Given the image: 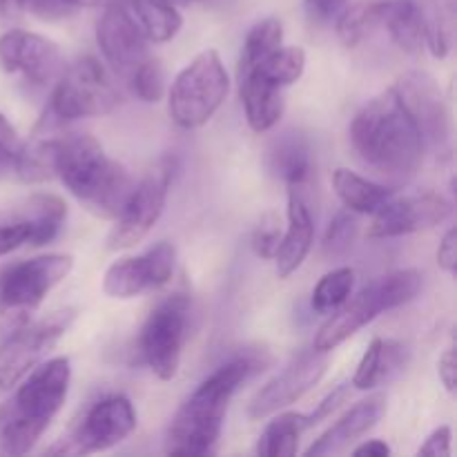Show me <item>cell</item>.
I'll list each match as a JSON object with an SVG mask.
<instances>
[{
	"mask_svg": "<svg viewBox=\"0 0 457 457\" xmlns=\"http://www.w3.org/2000/svg\"><path fill=\"white\" fill-rule=\"evenodd\" d=\"M351 143L369 168L395 181L415 177L427 150L418 125L393 87L357 112L351 123Z\"/></svg>",
	"mask_w": 457,
	"mask_h": 457,
	"instance_id": "cell-1",
	"label": "cell"
},
{
	"mask_svg": "<svg viewBox=\"0 0 457 457\" xmlns=\"http://www.w3.org/2000/svg\"><path fill=\"white\" fill-rule=\"evenodd\" d=\"M259 361L241 355L219 366L208 379L196 386L172 418L165 437V453L170 455H210L221 437L228 406L241 384L248 382Z\"/></svg>",
	"mask_w": 457,
	"mask_h": 457,
	"instance_id": "cell-2",
	"label": "cell"
},
{
	"mask_svg": "<svg viewBox=\"0 0 457 457\" xmlns=\"http://www.w3.org/2000/svg\"><path fill=\"white\" fill-rule=\"evenodd\" d=\"M67 357L40 361L29 378L0 406V457L27 455L45 436L70 391Z\"/></svg>",
	"mask_w": 457,
	"mask_h": 457,
	"instance_id": "cell-3",
	"label": "cell"
},
{
	"mask_svg": "<svg viewBox=\"0 0 457 457\" xmlns=\"http://www.w3.org/2000/svg\"><path fill=\"white\" fill-rule=\"evenodd\" d=\"M56 177L71 196L101 219L119 217L134 187L128 170L112 161L89 134L58 138Z\"/></svg>",
	"mask_w": 457,
	"mask_h": 457,
	"instance_id": "cell-4",
	"label": "cell"
},
{
	"mask_svg": "<svg viewBox=\"0 0 457 457\" xmlns=\"http://www.w3.org/2000/svg\"><path fill=\"white\" fill-rule=\"evenodd\" d=\"M420 290H422V275L418 270H397L379 277L373 284L361 288L355 297H348L337 311H333V315L317 330L312 348L321 353L335 351L339 344L360 333L384 311H393L413 302Z\"/></svg>",
	"mask_w": 457,
	"mask_h": 457,
	"instance_id": "cell-5",
	"label": "cell"
},
{
	"mask_svg": "<svg viewBox=\"0 0 457 457\" xmlns=\"http://www.w3.org/2000/svg\"><path fill=\"white\" fill-rule=\"evenodd\" d=\"M74 268L70 254H43L21 262L0 277V339L31 321L49 293Z\"/></svg>",
	"mask_w": 457,
	"mask_h": 457,
	"instance_id": "cell-6",
	"label": "cell"
},
{
	"mask_svg": "<svg viewBox=\"0 0 457 457\" xmlns=\"http://www.w3.org/2000/svg\"><path fill=\"white\" fill-rule=\"evenodd\" d=\"M230 89L226 65L214 49L196 54L174 79L168 96V110L183 129H196L208 123L223 105Z\"/></svg>",
	"mask_w": 457,
	"mask_h": 457,
	"instance_id": "cell-7",
	"label": "cell"
},
{
	"mask_svg": "<svg viewBox=\"0 0 457 457\" xmlns=\"http://www.w3.org/2000/svg\"><path fill=\"white\" fill-rule=\"evenodd\" d=\"M119 103L120 94L105 67L94 56H83L58 79L45 116L62 125L67 120L105 116L114 112Z\"/></svg>",
	"mask_w": 457,
	"mask_h": 457,
	"instance_id": "cell-8",
	"label": "cell"
},
{
	"mask_svg": "<svg viewBox=\"0 0 457 457\" xmlns=\"http://www.w3.org/2000/svg\"><path fill=\"white\" fill-rule=\"evenodd\" d=\"M190 295H168L152 308L138 335V353L143 361L163 382H170L179 373L190 326Z\"/></svg>",
	"mask_w": 457,
	"mask_h": 457,
	"instance_id": "cell-9",
	"label": "cell"
},
{
	"mask_svg": "<svg viewBox=\"0 0 457 457\" xmlns=\"http://www.w3.org/2000/svg\"><path fill=\"white\" fill-rule=\"evenodd\" d=\"M174 172H177V161L172 156H163L143 174L141 181L134 183L123 210L114 219L116 223L107 237V248L128 250L150 235L165 210Z\"/></svg>",
	"mask_w": 457,
	"mask_h": 457,
	"instance_id": "cell-10",
	"label": "cell"
},
{
	"mask_svg": "<svg viewBox=\"0 0 457 457\" xmlns=\"http://www.w3.org/2000/svg\"><path fill=\"white\" fill-rule=\"evenodd\" d=\"M74 308H61L38 321H27L16 333L7 335L0 342V388L9 391L16 386L43 355L56 346L58 339L70 330L74 321Z\"/></svg>",
	"mask_w": 457,
	"mask_h": 457,
	"instance_id": "cell-11",
	"label": "cell"
},
{
	"mask_svg": "<svg viewBox=\"0 0 457 457\" xmlns=\"http://www.w3.org/2000/svg\"><path fill=\"white\" fill-rule=\"evenodd\" d=\"M137 428V411L125 395H112L96 402L79 427L49 449L52 455H87L120 445Z\"/></svg>",
	"mask_w": 457,
	"mask_h": 457,
	"instance_id": "cell-12",
	"label": "cell"
},
{
	"mask_svg": "<svg viewBox=\"0 0 457 457\" xmlns=\"http://www.w3.org/2000/svg\"><path fill=\"white\" fill-rule=\"evenodd\" d=\"M326 369H328V353L315 351V348L299 353L279 375L259 388L257 395L248 404V418L259 422L293 406L320 384Z\"/></svg>",
	"mask_w": 457,
	"mask_h": 457,
	"instance_id": "cell-13",
	"label": "cell"
},
{
	"mask_svg": "<svg viewBox=\"0 0 457 457\" xmlns=\"http://www.w3.org/2000/svg\"><path fill=\"white\" fill-rule=\"evenodd\" d=\"M453 212V205L445 195L422 192L413 196L388 199L373 212L369 226V239H393V237L411 235V232L431 230L440 226Z\"/></svg>",
	"mask_w": 457,
	"mask_h": 457,
	"instance_id": "cell-14",
	"label": "cell"
},
{
	"mask_svg": "<svg viewBox=\"0 0 457 457\" xmlns=\"http://www.w3.org/2000/svg\"><path fill=\"white\" fill-rule=\"evenodd\" d=\"M177 250L170 241H159L141 257H125L112 263L103 277V293L114 299H132L172 279Z\"/></svg>",
	"mask_w": 457,
	"mask_h": 457,
	"instance_id": "cell-15",
	"label": "cell"
},
{
	"mask_svg": "<svg viewBox=\"0 0 457 457\" xmlns=\"http://www.w3.org/2000/svg\"><path fill=\"white\" fill-rule=\"evenodd\" d=\"M395 94L422 134L424 147H442L449 143L451 120L445 94L427 71H409L397 80Z\"/></svg>",
	"mask_w": 457,
	"mask_h": 457,
	"instance_id": "cell-16",
	"label": "cell"
},
{
	"mask_svg": "<svg viewBox=\"0 0 457 457\" xmlns=\"http://www.w3.org/2000/svg\"><path fill=\"white\" fill-rule=\"evenodd\" d=\"M96 43L112 70L129 76L147 56V38L138 29L125 0H112L105 4L96 22Z\"/></svg>",
	"mask_w": 457,
	"mask_h": 457,
	"instance_id": "cell-17",
	"label": "cell"
},
{
	"mask_svg": "<svg viewBox=\"0 0 457 457\" xmlns=\"http://www.w3.org/2000/svg\"><path fill=\"white\" fill-rule=\"evenodd\" d=\"M0 67L9 74H22L34 85H47L61 74L62 56L58 45L45 36L12 29L0 36Z\"/></svg>",
	"mask_w": 457,
	"mask_h": 457,
	"instance_id": "cell-18",
	"label": "cell"
},
{
	"mask_svg": "<svg viewBox=\"0 0 457 457\" xmlns=\"http://www.w3.org/2000/svg\"><path fill=\"white\" fill-rule=\"evenodd\" d=\"M67 217V205L56 195H36L27 204V212L12 221L0 223V257L22 245L52 244Z\"/></svg>",
	"mask_w": 457,
	"mask_h": 457,
	"instance_id": "cell-19",
	"label": "cell"
},
{
	"mask_svg": "<svg viewBox=\"0 0 457 457\" xmlns=\"http://www.w3.org/2000/svg\"><path fill=\"white\" fill-rule=\"evenodd\" d=\"M386 413V397L382 393H375V395L366 397V400L357 402L351 411L342 415L324 436H320V440H315L311 445V449L306 451L308 457H324V455H335L346 451L348 446L355 445L360 437H364L366 433L373 431L378 427L379 420Z\"/></svg>",
	"mask_w": 457,
	"mask_h": 457,
	"instance_id": "cell-20",
	"label": "cell"
},
{
	"mask_svg": "<svg viewBox=\"0 0 457 457\" xmlns=\"http://www.w3.org/2000/svg\"><path fill=\"white\" fill-rule=\"evenodd\" d=\"M237 83H239V98L250 128L259 134L275 128L284 114V89L272 85L254 67L248 65H239Z\"/></svg>",
	"mask_w": 457,
	"mask_h": 457,
	"instance_id": "cell-21",
	"label": "cell"
},
{
	"mask_svg": "<svg viewBox=\"0 0 457 457\" xmlns=\"http://www.w3.org/2000/svg\"><path fill=\"white\" fill-rule=\"evenodd\" d=\"M312 239H315V223H312L311 210L297 195V190H293L288 196V230L281 235L275 254L279 279H288L293 272L302 268L312 248Z\"/></svg>",
	"mask_w": 457,
	"mask_h": 457,
	"instance_id": "cell-22",
	"label": "cell"
},
{
	"mask_svg": "<svg viewBox=\"0 0 457 457\" xmlns=\"http://www.w3.org/2000/svg\"><path fill=\"white\" fill-rule=\"evenodd\" d=\"M266 161L268 170L277 179H281L293 190H297L299 186H303L308 181L312 170L308 138L302 132H297V129H288V132L279 134L270 143V147H268Z\"/></svg>",
	"mask_w": 457,
	"mask_h": 457,
	"instance_id": "cell-23",
	"label": "cell"
},
{
	"mask_svg": "<svg viewBox=\"0 0 457 457\" xmlns=\"http://www.w3.org/2000/svg\"><path fill=\"white\" fill-rule=\"evenodd\" d=\"M406 361H409V351L404 344L395 342V339H373L353 375L351 386H355L357 391H370V388L382 386L384 382L393 379L404 369Z\"/></svg>",
	"mask_w": 457,
	"mask_h": 457,
	"instance_id": "cell-24",
	"label": "cell"
},
{
	"mask_svg": "<svg viewBox=\"0 0 457 457\" xmlns=\"http://www.w3.org/2000/svg\"><path fill=\"white\" fill-rule=\"evenodd\" d=\"M418 16L424 45L436 58H446L455 43L457 0H409Z\"/></svg>",
	"mask_w": 457,
	"mask_h": 457,
	"instance_id": "cell-25",
	"label": "cell"
},
{
	"mask_svg": "<svg viewBox=\"0 0 457 457\" xmlns=\"http://www.w3.org/2000/svg\"><path fill=\"white\" fill-rule=\"evenodd\" d=\"M333 190L344 204V208L355 214H373L382 204L393 196V190L382 183L369 181L346 168L333 172Z\"/></svg>",
	"mask_w": 457,
	"mask_h": 457,
	"instance_id": "cell-26",
	"label": "cell"
},
{
	"mask_svg": "<svg viewBox=\"0 0 457 457\" xmlns=\"http://www.w3.org/2000/svg\"><path fill=\"white\" fill-rule=\"evenodd\" d=\"M147 43H168L183 25L172 0H125Z\"/></svg>",
	"mask_w": 457,
	"mask_h": 457,
	"instance_id": "cell-27",
	"label": "cell"
},
{
	"mask_svg": "<svg viewBox=\"0 0 457 457\" xmlns=\"http://www.w3.org/2000/svg\"><path fill=\"white\" fill-rule=\"evenodd\" d=\"M277 415V413H275ZM311 428L308 415L281 413L266 424L257 442V453L262 457H293L299 449V440Z\"/></svg>",
	"mask_w": 457,
	"mask_h": 457,
	"instance_id": "cell-28",
	"label": "cell"
},
{
	"mask_svg": "<svg viewBox=\"0 0 457 457\" xmlns=\"http://www.w3.org/2000/svg\"><path fill=\"white\" fill-rule=\"evenodd\" d=\"M382 27L402 52L418 54L422 49V29L409 0H384Z\"/></svg>",
	"mask_w": 457,
	"mask_h": 457,
	"instance_id": "cell-29",
	"label": "cell"
},
{
	"mask_svg": "<svg viewBox=\"0 0 457 457\" xmlns=\"http://www.w3.org/2000/svg\"><path fill=\"white\" fill-rule=\"evenodd\" d=\"M239 65L254 67L263 79L284 89L297 83L303 76V70H306V52L302 47H297V45H290V47L281 45V47H277L275 52H270L259 62H239Z\"/></svg>",
	"mask_w": 457,
	"mask_h": 457,
	"instance_id": "cell-30",
	"label": "cell"
},
{
	"mask_svg": "<svg viewBox=\"0 0 457 457\" xmlns=\"http://www.w3.org/2000/svg\"><path fill=\"white\" fill-rule=\"evenodd\" d=\"M384 0H361V3L351 4L337 18V36L344 47L353 49L375 29L382 27Z\"/></svg>",
	"mask_w": 457,
	"mask_h": 457,
	"instance_id": "cell-31",
	"label": "cell"
},
{
	"mask_svg": "<svg viewBox=\"0 0 457 457\" xmlns=\"http://www.w3.org/2000/svg\"><path fill=\"white\" fill-rule=\"evenodd\" d=\"M353 286H355V270L353 268L342 266L326 272L312 290V308L321 315H330L351 297Z\"/></svg>",
	"mask_w": 457,
	"mask_h": 457,
	"instance_id": "cell-32",
	"label": "cell"
},
{
	"mask_svg": "<svg viewBox=\"0 0 457 457\" xmlns=\"http://www.w3.org/2000/svg\"><path fill=\"white\" fill-rule=\"evenodd\" d=\"M281 45H284V25H281V21L272 16L263 18L257 25H253V29L245 36L239 62H259Z\"/></svg>",
	"mask_w": 457,
	"mask_h": 457,
	"instance_id": "cell-33",
	"label": "cell"
},
{
	"mask_svg": "<svg viewBox=\"0 0 457 457\" xmlns=\"http://www.w3.org/2000/svg\"><path fill=\"white\" fill-rule=\"evenodd\" d=\"M132 92L145 103H159L165 94V71L159 58L147 56L132 74L128 76Z\"/></svg>",
	"mask_w": 457,
	"mask_h": 457,
	"instance_id": "cell-34",
	"label": "cell"
},
{
	"mask_svg": "<svg viewBox=\"0 0 457 457\" xmlns=\"http://www.w3.org/2000/svg\"><path fill=\"white\" fill-rule=\"evenodd\" d=\"M357 235V219L351 210H342L333 217L328 230L324 237V254L326 257H342L351 250Z\"/></svg>",
	"mask_w": 457,
	"mask_h": 457,
	"instance_id": "cell-35",
	"label": "cell"
},
{
	"mask_svg": "<svg viewBox=\"0 0 457 457\" xmlns=\"http://www.w3.org/2000/svg\"><path fill=\"white\" fill-rule=\"evenodd\" d=\"M281 241V221L275 210H268L259 219V226L253 232V253L259 259H275Z\"/></svg>",
	"mask_w": 457,
	"mask_h": 457,
	"instance_id": "cell-36",
	"label": "cell"
},
{
	"mask_svg": "<svg viewBox=\"0 0 457 457\" xmlns=\"http://www.w3.org/2000/svg\"><path fill=\"white\" fill-rule=\"evenodd\" d=\"M16 3L18 9H25L27 13L40 21H61L71 13V9L62 0H16Z\"/></svg>",
	"mask_w": 457,
	"mask_h": 457,
	"instance_id": "cell-37",
	"label": "cell"
},
{
	"mask_svg": "<svg viewBox=\"0 0 457 457\" xmlns=\"http://www.w3.org/2000/svg\"><path fill=\"white\" fill-rule=\"evenodd\" d=\"M346 7L348 0H303V9H306L308 18L312 22H320V25L337 21Z\"/></svg>",
	"mask_w": 457,
	"mask_h": 457,
	"instance_id": "cell-38",
	"label": "cell"
},
{
	"mask_svg": "<svg viewBox=\"0 0 457 457\" xmlns=\"http://www.w3.org/2000/svg\"><path fill=\"white\" fill-rule=\"evenodd\" d=\"M21 137L13 129V125L4 119V114H0V165H12L13 168V159L21 152Z\"/></svg>",
	"mask_w": 457,
	"mask_h": 457,
	"instance_id": "cell-39",
	"label": "cell"
},
{
	"mask_svg": "<svg viewBox=\"0 0 457 457\" xmlns=\"http://www.w3.org/2000/svg\"><path fill=\"white\" fill-rule=\"evenodd\" d=\"M348 395H351V384H342V386L335 388V391L328 393V395L324 397V402L317 406L315 413L308 415V424H311V427H315V424H320L321 420L330 418V415H333L335 411H337L339 406L348 400Z\"/></svg>",
	"mask_w": 457,
	"mask_h": 457,
	"instance_id": "cell-40",
	"label": "cell"
},
{
	"mask_svg": "<svg viewBox=\"0 0 457 457\" xmlns=\"http://www.w3.org/2000/svg\"><path fill=\"white\" fill-rule=\"evenodd\" d=\"M418 455L424 457H449L451 455V427H440L427 437L418 449Z\"/></svg>",
	"mask_w": 457,
	"mask_h": 457,
	"instance_id": "cell-41",
	"label": "cell"
},
{
	"mask_svg": "<svg viewBox=\"0 0 457 457\" xmlns=\"http://www.w3.org/2000/svg\"><path fill=\"white\" fill-rule=\"evenodd\" d=\"M437 266L449 275H455L457 270V230L451 228L442 239L440 248H437Z\"/></svg>",
	"mask_w": 457,
	"mask_h": 457,
	"instance_id": "cell-42",
	"label": "cell"
},
{
	"mask_svg": "<svg viewBox=\"0 0 457 457\" xmlns=\"http://www.w3.org/2000/svg\"><path fill=\"white\" fill-rule=\"evenodd\" d=\"M437 375H440V382L445 384L446 391L453 395L455 382H457V361H455L453 348L445 351V355L440 357V361H437Z\"/></svg>",
	"mask_w": 457,
	"mask_h": 457,
	"instance_id": "cell-43",
	"label": "cell"
},
{
	"mask_svg": "<svg viewBox=\"0 0 457 457\" xmlns=\"http://www.w3.org/2000/svg\"><path fill=\"white\" fill-rule=\"evenodd\" d=\"M355 457H386L391 455V446L382 440H369L353 449Z\"/></svg>",
	"mask_w": 457,
	"mask_h": 457,
	"instance_id": "cell-44",
	"label": "cell"
},
{
	"mask_svg": "<svg viewBox=\"0 0 457 457\" xmlns=\"http://www.w3.org/2000/svg\"><path fill=\"white\" fill-rule=\"evenodd\" d=\"M62 3L67 4V7L74 12V9H83V7H96L101 0H62Z\"/></svg>",
	"mask_w": 457,
	"mask_h": 457,
	"instance_id": "cell-45",
	"label": "cell"
},
{
	"mask_svg": "<svg viewBox=\"0 0 457 457\" xmlns=\"http://www.w3.org/2000/svg\"><path fill=\"white\" fill-rule=\"evenodd\" d=\"M13 9H18L16 0H0V21H4V18L12 16Z\"/></svg>",
	"mask_w": 457,
	"mask_h": 457,
	"instance_id": "cell-46",
	"label": "cell"
},
{
	"mask_svg": "<svg viewBox=\"0 0 457 457\" xmlns=\"http://www.w3.org/2000/svg\"><path fill=\"white\" fill-rule=\"evenodd\" d=\"M9 170H12V165H0V179H3Z\"/></svg>",
	"mask_w": 457,
	"mask_h": 457,
	"instance_id": "cell-47",
	"label": "cell"
},
{
	"mask_svg": "<svg viewBox=\"0 0 457 457\" xmlns=\"http://www.w3.org/2000/svg\"><path fill=\"white\" fill-rule=\"evenodd\" d=\"M179 3H192V0H179Z\"/></svg>",
	"mask_w": 457,
	"mask_h": 457,
	"instance_id": "cell-48",
	"label": "cell"
},
{
	"mask_svg": "<svg viewBox=\"0 0 457 457\" xmlns=\"http://www.w3.org/2000/svg\"><path fill=\"white\" fill-rule=\"evenodd\" d=\"M172 3H179V0H172Z\"/></svg>",
	"mask_w": 457,
	"mask_h": 457,
	"instance_id": "cell-49",
	"label": "cell"
}]
</instances>
